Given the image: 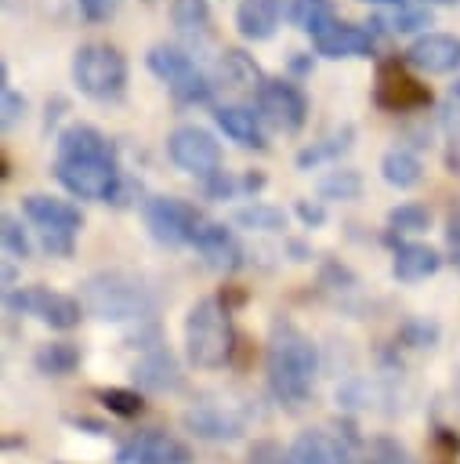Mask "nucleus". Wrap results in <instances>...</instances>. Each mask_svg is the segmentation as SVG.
<instances>
[{"mask_svg":"<svg viewBox=\"0 0 460 464\" xmlns=\"http://www.w3.org/2000/svg\"><path fill=\"white\" fill-rule=\"evenodd\" d=\"M315 373H319L315 344L297 326L279 323L268 341V384H272L275 399H283L290 406L304 402L311 395Z\"/></svg>","mask_w":460,"mask_h":464,"instance_id":"nucleus-1","label":"nucleus"},{"mask_svg":"<svg viewBox=\"0 0 460 464\" xmlns=\"http://www.w3.org/2000/svg\"><path fill=\"white\" fill-rule=\"evenodd\" d=\"M80 304L94 319L123 323V319L149 315L152 312V294L141 279H134L127 272H94L80 286Z\"/></svg>","mask_w":460,"mask_h":464,"instance_id":"nucleus-2","label":"nucleus"},{"mask_svg":"<svg viewBox=\"0 0 460 464\" xmlns=\"http://www.w3.org/2000/svg\"><path fill=\"white\" fill-rule=\"evenodd\" d=\"M232 319H228V308L217 301V297H203L188 308V319H185V352H188V362L199 366V370H217L228 362L232 355Z\"/></svg>","mask_w":460,"mask_h":464,"instance_id":"nucleus-3","label":"nucleus"},{"mask_svg":"<svg viewBox=\"0 0 460 464\" xmlns=\"http://www.w3.org/2000/svg\"><path fill=\"white\" fill-rule=\"evenodd\" d=\"M72 80L94 102H116L127 87V58L101 40L80 44L72 54Z\"/></svg>","mask_w":460,"mask_h":464,"instance_id":"nucleus-4","label":"nucleus"},{"mask_svg":"<svg viewBox=\"0 0 460 464\" xmlns=\"http://www.w3.org/2000/svg\"><path fill=\"white\" fill-rule=\"evenodd\" d=\"M22 210L33 221V228L40 232V239L51 254H72V239L83 228V214L69 199L33 192V196L22 199Z\"/></svg>","mask_w":460,"mask_h":464,"instance_id":"nucleus-5","label":"nucleus"},{"mask_svg":"<svg viewBox=\"0 0 460 464\" xmlns=\"http://www.w3.org/2000/svg\"><path fill=\"white\" fill-rule=\"evenodd\" d=\"M54 178L65 185V192L80 199H98V203H120L123 196V178L116 160H54Z\"/></svg>","mask_w":460,"mask_h":464,"instance_id":"nucleus-6","label":"nucleus"},{"mask_svg":"<svg viewBox=\"0 0 460 464\" xmlns=\"http://www.w3.org/2000/svg\"><path fill=\"white\" fill-rule=\"evenodd\" d=\"M149 69L170 87V94L185 105H196V102H206L210 98V80L203 76V69L181 51V47H167V44H156L149 54H145Z\"/></svg>","mask_w":460,"mask_h":464,"instance_id":"nucleus-7","label":"nucleus"},{"mask_svg":"<svg viewBox=\"0 0 460 464\" xmlns=\"http://www.w3.org/2000/svg\"><path fill=\"white\" fill-rule=\"evenodd\" d=\"M145 225L152 232V239H159L167 246H181V243L196 239V232L203 225V214L185 199L152 196V199H145Z\"/></svg>","mask_w":460,"mask_h":464,"instance_id":"nucleus-8","label":"nucleus"},{"mask_svg":"<svg viewBox=\"0 0 460 464\" xmlns=\"http://www.w3.org/2000/svg\"><path fill=\"white\" fill-rule=\"evenodd\" d=\"M167 156L181 167V170H188V174H196V178H214V174H221V145H217V138L210 134V130H203V127H196V123H185V127H177V130H170V138H167Z\"/></svg>","mask_w":460,"mask_h":464,"instance_id":"nucleus-9","label":"nucleus"},{"mask_svg":"<svg viewBox=\"0 0 460 464\" xmlns=\"http://www.w3.org/2000/svg\"><path fill=\"white\" fill-rule=\"evenodd\" d=\"M7 308L11 312H25V315H36L40 323L54 326V330H72L83 315V304L69 294H58V290H47V286H22L7 297Z\"/></svg>","mask_w":460,"mask_h":464,"instance_id":"nucleus-10","label":"nucleus"},{"mask_svg":"<svg viewBox=\"0 0 460 464\" xmlns=\"http://www.w3.org/2000/svg\"><path fill=\"white\" fill-rule=\"evenodd\" d=\"M257 116L264 123H272L275 130L293 134L308 120V102H304L297 83H290V80H264L261 91H257Z\"/></svg>","mask_w":460,"mask_h":464,"instance_id":"nucleus-11","label":"nucleus"},{"mask_svg":"<svg viewBox=\"0 0 460 464\" xmlns=\"http://www.w3.org/2000/svg\"><path fill=\"white\" fill-rule=\"evenodd\" d=\"M406 62L424 69V72H431V76L453 72V69H460V36H453V33H424L406 47Z\"/></svg>","mask_w":460,"mask_h":464,"instance_id":"nucleus-12","label":"nucleus"},{"mask_svg":"<svg viewBox=\"0 0 460 464\" xmlns=\"http://www.w3.org/2000/svg\"><path fill=\"white\" fill-rule=\"evenodd\" d=\"M431 102V91L420 87L413 76H406L395 62L380 65V76H377V105H384L388 112H409V109H420Z\"/></svg>","mask_w":460,"mask_h":464,"instance_id":"nucleus-13","label":"nucleus"},{"mask_svg":"<svg viewBox=\"0 0 460 464\" xmlns=\"http://www.w3.org/2000/svg\"><path fill=\"white\" fill-rule=\"evenodd\" d=\"M120 464H188V446L167 431H145L120 450Z\"/></svg>","mask_w":460,"mask_h":464,"instance_id":"nucleus-14","label":"nucleus"},{"mask_svg":"<svg viewBox=\"0 0 460 464\" xmlns=\"http://www.w3.org/2000/svg\"><path fill=\"white\" fill-rule=\"evenodd\" d=\"M192 246H196V250L203 254V261H206L210 268H217V272H232V268L243 265V246H239V239L232 236V228H225V225H217V221H203L199 232H196V239H192Z\"/></svg>","mask_w":460,"mask_h":464,"instance_id":"nucleus-15","label":"nucleus"},{"mask_svg":"<svg viewBox=\"0 0 460 464\" xmlns=\"http://www.w3.org/2000/svg\"><path fill=\"white\" fill-rule=\"evenodd\" d=\"M311 40L322 58H369L373 54V33L362 25H348V22H333Z\"/></svg>","mask_w":460,"mask_h":464,"instance_id":"nucleus-16","label":"nucleus"},{"mask_svg":"<svg viewBox=\"0 0 460 464\" xmlns=\"http://www.w3.org/2000/svg\"><path fill=\"white\" fill-rule=\"evenodd\" d=\"M286 453H290V464H351L348 446L322 428L301 431Z\"/></svg>","mask_w":460,"mask_h":464,"instance_id":"nucleus-17","label":"nucleus"},{"mask_svg":"<svg viewBox=\"0 0 460 464\" xmlns=\"http://www.w3.org/2000/svg\"><path fill=\"white\" fill-rule=\"evenodd\" d=\"M58 156L62 160H116L112 141L91 127V123H69L58 134Z\"/></svg>","mask_w":460,"mask_h":464,"instance_id":"nucleus-18","label":"nucleus"},{"mask_svg":"<svg viewBox=\"0 0 460 464\" xmlns=\"http://www.w3.org/2000/svg\"><path fill=\"white\" fill-rule=\"evenodd\" d=\"M283 22V0H243L235 7V29L243 40H268Z\"/></svg>","mask_w":460,"mask_h":464,"instance_id":"nucleus-19","label":"nucleus"},{"mask_svg":"<svg viewBox=\"0 0 460 464\" xmlns=\"http://www.w3.org/2000/svg\"><path fill=\"white\" fill-rule=\"evenodd\" d=\"M214 120L243 149H264L268 145L264 141V130H261V116L254 109H246V105H217L214 109Z\"/></svg>","mask_w":460,"mask_h":464,"instance_id":"nucleus-20","label":"nucleus"},{"mask_svg":"<svg viewBox=\"0 0 460 464\" xmlns=\"http://www.w3.org/2000/svg\"><path fill=\"white\" fill-rule=\"evenodd\" d=\"M442 265L438 250L427 243H398L395 246V261H391V276L398 283H420L427 276H435Z\"/></svg>","mask_w":460,"mask_h":464,"instance_id":"nucleus-21","label":"nucleus"},{"mask_svg":"<svg viewBox=\"0 0 460 464\" xmlns=\"http://www.w3.org/2000/svg\"><path fill=\"white\" fill-rule=\"evenodd\" d=\"M185 428H188L192 435L214 439V442H221V439H239V435H243L239 417H232V413L221 410V406H196V410H188V413H185Z\"/></svg>","mask_w":460,"mask_h":464,"instance_id":"nucleus-22","label":"nucleus"},{"mask_svg":"<svg viewBox=\"0 0 460 464\" xmlns=\"http://www.w3.org/2000/svg\"><path fill=\"white\" fill-rule=\"evenodd\" d=\"M170 18H174V29L188 40H206L210 36L206 0H170Z\"/></svg>","mask_w":460,"mask_h":464,"instance_id":"nucleus-23","label":"nucleus"},{"mask_svg":"<svg viewBox=\"0 0 460 464\" xmlns=\"http://www.w3.org/2000/svg\"><path fill=\"white\" fill-rule=\"evenodd\" d=\"M380 178L395 188H413L424 178V167L409 149H388L380 160Z\"/></svg>","mask_w":460,"mask_h":464,"instance_id":"nucleus-24","label":"nucleus"},{"mask_svg":"<svg viewBox=\"0 0 460 464\" xmlns=\"http://www.w3.org/2000/svg\"><path fill=\"white\" fill-rule=\"evenodd\" d=\"M351 138H355V127H351V123H344V127L330 130L326 138H319L315 145H308V149H301V152H297V167H301V170H308V167H315V163H322V160H337L340 152H348V149H351Z\"/></svg>","mask_w":460,"mask_h":464,"instance_id":"nucleus-25","label":"nucleus"},{"mask_svg":"<svg viewBox=\"0 0 460 464\" xmlns=\"http://www.w3.org/2000/svg\"><path fill=\"white\" fill-rule=\"evenodd\" d=\"M232 221L243 225V228H254V232H283L286 228V214L272 203H246V207H235L232 210Z\"/></svg>","mask_w":460,"mask_h":464,"instance_id":"nucleus-26","label":"nucleus"},{"mask_svg":"<svg viewBox=\"0 0 460 464\" xmlns=\"http://www.w3.org/2000/svg\"><path fill=\"white\" fill-rule=\"evenodd\" d=\"M286 11H290V22H293L297 29H304V33H311V36H319L326 25L337 22L330 0H290Z\"/></svg>","mask_w":460,"mask_h":464,"instance_id":"nucleus-27","label":"nucleus"},{"mask_svg":"<svg viewBox=\"0 0 460 464\" xmlns=\"http://www.w3.org/2000/svg\"><path fill=\"white\" fill-rule=\"evenodd\" d=\"M76 362H80V352H76V344H69V341H54V344H43V348L36 352V370L47 373V377H62V373H69Z\"/></svg>","mask_w":460,"mask_h":464,"instance_id":"nucleus-28","label":"nucleus"},{"mask_svg":"<svg viewBox=\"0 0 460 464\" xmlns=\"http://www.w3.org/2000/svg\"><path fill=\"white\" fill-rule=\"evenodd\" d=\"M359 192H362V178L351 167H340V170H330L326 178H319L322 199H359Z\"/></svg>","mask_w":460,"mask_h":464,"instance_id":"nucleus-29","label":"nucleus"},{"mask_svg":"<svg viewBox=\"0 0 460 464\" xmlns=\"http://www.w3.org/2000/svg\"><path fill=\"white\" fill-rule=\"evenodd\" d=\"M138 381L152 384V388H174L177 384V366L167 352H152L149 359L138 362Z\"/></svg>","mask_w":460,"mask_h":464,"instance_id":"nucleus-30","label":"nucleus"},{"mask_svg":"<svg viewBox=\"0 0 460 464\" xmlns=\"http://www.w3.org/2000/svg\"><path fill=\"white\" fill-rule=\"evenodd\" d=\"M221 72H225V80L235 83V87H254V91H261V83H264L261 72H257V65H254L243 51H225Z\"/></svg>","mask_w":460,"mask_h":464,"instance_id":"nucleus-31","label":"nucleus"},{"mask_svg":"<svg viewBox=\"0 0 460 464\" xmlns=\"http://www.w3.org/2000/svg\"><path fill=\"white\" fill-rule=\"evenodd\" d=\"M388 225H391L395 232H424V228L431 225V210L420 207V203H402V207H395V210L388 214Z\"/></svg>","mask_w":460,"mask_h":464,"instance_id":"nucleus-32","label":"nucleus"},{"mask_svg":"<svg viewBox=\"0 0 460 464\" xmlns=\"http://www.w3.org/2000/svg\"><path fill=\"white\" fill-rule=\"evenodd\" d=\"M362 464H413V460L395 439H373L362 450Z\"/></svg>","mask_w":460,"mask_h":464,"instance_id":"nucleus-33","label":"nucleus"},{"mask_svg":"<svg viewBox=\"0 0 460 464\" xmlns=\"http://www.w3.org/2000/svg\"><path fill=\"white\" fill-rule=\"evenodd\" d=\"M0 236H4V250H7L11 257H18V261L29 257V236L22 232V221H18L14 214H4V218H0Z\"/></svg>","mask_w":460,"mask_h":464,"instance_id":"nucleus-34","label":"nucleus"},{"mask_svg":"<svg viewBox=\"0 0 460 464\" xmlns=\"http://www.w3.org/2000/svg\"><path fill=\"white\" fill-rule=\"evenodd\" d=\"M431 18H427V11L424 7H395V14L388 18V29L391 33H413V29H420V25H427Z\"/></svg>","mask_w":460,"mask_h":464,"instance_id":"nucleus-35","label":"nucleus"},{"mask_svg":"<svg viewBox=\"0 0 460 464\" xmlns=\"http://www.w3.org/2000/svg\"><path fill=\"white\" fill-rule=\"evenodd\" d=\"M101 402H105L109 410L123 413V417H130V413H138V410H141V395L123 392V388H109V392H101Z\"/></svg>","mask_w":460,"mask_h":464,"instance_id":"nucleus-36","label":"nucleus"},{"mask_svg":"<svg viewBox=\"0 0 460 464\" xmlns=\"http://www.w3.org/2000/svg\"><path fill=\"white\" fill-rule=\"evenodd\" d=\"M239 188H243V178L235 181V178H232V174H225V170H221V174H214V178H206V196H214V199H232Z\"/></svg>","mask_w":460,"mask_h":464,"instance_id":"nucleus-37","label":"nucleus"},{"mask_svg":"<svg viewBox=\"0 0 460 464\" xmlns=\"http://www.w3.org/2000/svg\"><path fill=\"white\" fill-rule=\"evenodd\" d=\"M25 112V98L22 94H14L11 87L4 91V116H0V123H4V130H11L14 127V120Z\"/></svg>","mask_w":460,"mask_h":464,"instance_id":"nucleus-38","label":"nucleus"},{"mask_svg":"<svg viewBox=\"0 0 460 464\" xmlns=\"http://www.w3.org/2000/svg\"><path fill=\"white\" fill-rule=\"evenodd\" d=\"M80 7H83V14L91 22H105V18H112V11L120 7V0H80Z\"/></svg>","mask_w":460,"mask_h":464,"instance_id":"nucleus-39","label":"nucleus"},{"mask_svg":"<svg viewBox=\"0 0 460 464\" xmlns=\"http://www.w3.org/2000/svg\"><path fill=\"white\" fill-rule=\"evenodd\" d=\"M297 218H301V221L311 228V225H322V221H326V210H322L319 203H308V199H301V203H297Z\"/></svg>","mask_w":460,"mask_h":464,"instance_id":"nucleus-40","label":"nucleus"},{"mask_svg":"<svg viewBox=\"0 0 460 464\" xmlns=\"http://www.w3.org/2000/svg\"><path fill=\"white\" fill-rule=\"evenodd\" d=\"M446 236H449L453 246H460V207L449 214V221H446Z\"/></svg>","mask_w":460,"mask_h":464,"instance_id":"nucleus-41","label":"nucleus"},{"mask_svg":"<svg viewBox=\"0 0 460 464\" xmlns=\"http://www.w3.org/2000/svg\"><path fill=\"white\" fill-rule=\"evenodd\" d=\"M366 4H388V7H409V0H366Z\"/></svg>","mask_w":460,"mask_h":464,"instance_id":"nucleus-42","label":"nucleus"},{"mask_svg":"<svg viewBox=\"0 0 460 464\" xmlns=\"http://www.w3.org/2000/svg\"><path fill=\"white\" fill-rule=\"evenodd\" d=\"M424 4H435V7H453V4H460V0H424Z\"/></svg>","mask_w":460,"mask_h":464,"instance_id":"nucleus-43","label":"nucleus"},{"mask_svg":"<svg viewBox=\"0 0 460 464\" xmlns=\"http://www.w3.org/2000/svg\"><path fill=\"white\" fill-rule=\"evenodd\" d=\"M456 98H460V83H456Z\"/></svg>","mask_w":460,"mask_h":464,"instance_id":"nucleus-44","label":"nucleus"}]
</instances>
